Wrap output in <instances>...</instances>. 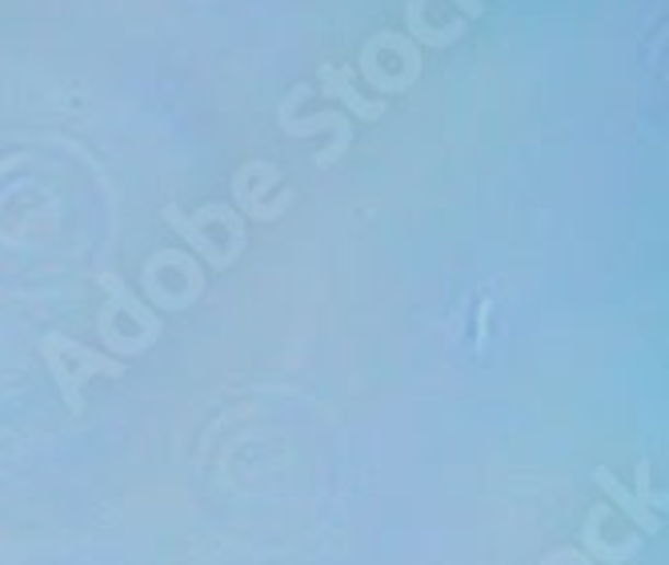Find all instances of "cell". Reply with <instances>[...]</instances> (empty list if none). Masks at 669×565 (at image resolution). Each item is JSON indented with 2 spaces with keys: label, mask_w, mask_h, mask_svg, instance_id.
<instances>
[{
  "label": "cell",
  "mask_w": 669,
  "mask_h": 565,
  "mask_svg": "<svg viewBox=\"0 0 669 565\" xmlns=\"http://www.w3.org/2000/svg\"><path fill=\"white\" fill-rule=\"evenodd\" d=\"M41 357H45V369L53 373V385H57L60 401H65V410L69 413L84 410V381H89V377L125 373V366H120L117 357L93 354V349H84V345H77L72 337H65V333H57V330L41 337Z\"/></svg>",
  "instance_id": "cell-1"
},
{
  "label": "cell",
  "mask_w": 669,
  "mask_h": 565,
  "mask_svg": "<svg viewBox=\"0 0 669 565\" xmlns=\"http://www.w3.org/2000/svg\"><path fill=\"white\" fill-rule=\"evenodd\" d=\"M277 125H281L289 137H313V132H325L333 129L337 132V141L330 145V153H321L318 157V165H333V161H341L345 157V149H349L353 141V125L349 117H341V113H321V117H309V120H297L293 113H289V96L281 101V108H277Z\"/></svg>",
  "instance_id": "cell-2"
},
{
  "label": "cell",
  "mask_w": 669,
  "mask_h": 565,
  "mask_svg": "<svg viewBox=\"0 0 669 565\" xmlns=\"http://www.w3.org/2000/svg\"><path fill=\"white\" fill-rule=\"evenodd\" d=\"M96 285H101V289L108 293V305H113V309H125V313H129V318L137 321V325H145V333L161 337V330H165V325H161V318H157L153 309L145 305L141 297L132 293L129 285L120 281V273H101V277H96Z\"/></svg>",
  "instance_id": "cell-3"
},
{
  "label": "cell",
  "mask_w": 669,
  "mask_h": 565,
  "mask_svg": "<svg viewBox=\"0 0 669 565\" xmlns=\"http://www.w3.org/2000/svg\"><path fill=\"white\" fill-rule=\"evenodd\" d=\"M321 81H325V96H337L349 105V113L365 120H377L385 113V101H365V93H357L353 84V69H333V65H321Z\"/></svg>",
  "instance_id": "cell-4"
},
{
  "label": "cell",
  "mask_w": 669,
  "mask_h": 565,
  "mask_svg": "<svg viewBox=\"0 0 669 565\" xmlns=\"http://www.w3.org/2000/svg\"><path fill=\"white\" fill-rule=\"evenodd\" d=\"M165 224H173V233L185 237V245L197 249V253L205 257V265H209L212 273H221V269H229V265H233V261L224 257L221 249L212 245V237L205 233V229H200V224L193 221V217H185V212L176 209V205H169V209H165Z\"/></svg>",
  "instance_id": "cell-5"
},
{
  "label": "cell",
  "mask_w": 669,
  "mask_h": 565,
  "mask_svg": "<svg viewBox=\"0 0 669 565\" xmlns=\"http://www.w3.org/2000/svg\"><path fill=\"white\" fill-rule=\"evenodd\" d=\"M425 4L429 0H410L405 4V21H410V41L413 45H429V48H446V45H453L461 33H465V21H449L446 28H434V24L425 21Z\"/></svg>",
  "instance_id": "cell-6"
},
{
  "label": "cell",
  "mask_w": 669,
  "mask_h": 565,
  "mask_svg": "<svg viewBox=\"0 0 669 565\" xmlns=\"http://www.w3.org/2000/svg\"><path fill=\"white\" fill-rule=\"evenodd\" d=\"M593 482H598L601 489L610 494V501H618V506H622L625 514H630V518H634L637 526H642V530H646V533H658V530H661V518H658V514L642 506V501H637V497L630 494V489H625V485L618 482V477H613L610 470H593Z\"/></svg>",
  "instance_id": "cell-7"
},
{
  "label": "cell",
  "mask_w": 669,
  "mask_h": 565,
  "mask_svg": "<svg viewBox=\"0 0 669 565\" xmlns=\"http://www.w3.org/2000/svg\"><path fill=\"white\" fill-rule=\"evenodd\" d=\"M637 501L646 509H654V494H649V461H637Z\"/></svg>",
  "instance_id": "cell-8"
},
{
  "label": "cell",
  "mask_w": 669,
  "mask_h": 565,
  "mask_svg": "<svg viewBox=\"0 0 669 565\" xmlns=\"http://www.w3.org/2000/svg\"><path fill=\"white\" fill-rule=\"evenodd\" d=\"M453 4H458V9L465 12V16H482V12H485L482 0H453Z\"/></svg>",
  "instance_id": "cell-9"
}]
</instances>
